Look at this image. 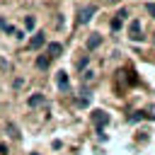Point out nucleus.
I'll return each mask as SVG.
<instances>
[{
    "instance_id": "obj_5",
    "label": "nucleus",
    "mask_w": 155,
    "mask_h": 155,
    "mask_svg": "<svg viewBox=\"0 0 155 155\" xmlns=\"http://www.w3.org/2000/svg\"><path fill=\"white\" fill-rule=\"evenodd\" d=\"M61 53H63V46H61L58 41H51V44H48V53H46V56H48V58H58Z\"/></svg>"
},
{
    "instance_id": "obj_15",
    "label": "nucleus",
    "mask_w": 155,
    "mask_h": 155,
    "mask_svg": "<svg viewBox=\"0 0 155 155\" xmlns=\"http://www.w3.org/2000/svg\"><path fill=\"white\" fill-rule=\"evenodd\" d=\"M121 24H124V22H119V19H111V31H119V29H121Z\"/></svg>"
},
{
    "instance_id": "obj_11",
    "label": "nucleus",
    "mask_w": 155,
    "mask_h": 155,
    "mask_svg": "<svg viewBox=\"0 0 155 155\" xmlns=\"http://www.w3.org/2000/svg\"><path fill=\"white\" fill-rule=\"evenodd\" d=\"M126 17H128V10H126V7H121V10L116 12V17H114V19H119V22H124Z\"/></svg>"
},
{
    "instance_id": "obj_7",
    "label": "nucleus",
    "mask_w": 155,
    "mask_h": 155,
    "mask_svg": "<svg viewBox=\"0 0 155 155\" xmlns=\"http://www.w3.org/2000/svg\"><path fill=\"white\" fill-rule=\"evenodd\" d=\"M48 63H51V58H48V56H39V58H36V68H39V70H46V68H48Z\"/></svg>"
},
{
    "instance_id": "obj_3",
    "label": "nucleus",
    "mask_w": 155,
    "mask_h": 155,
    "mask_svg": "<svg viewBox=\"0 0 155 155\" xmlns=\"http://www.w3.org/2000/svg\"><path fill=\"white\" fill-rule=\"evenodd\" d=\"M44 44H46V34H44V31H36V34L31 36V41H29V48H31V51H39Z\"/></svg>"
},
{
    "instance_id": "obj_1",
    "label": "nucleus",
    "mask_w": 155,
    "mask_h": 155,
    "mask_svg": "<svg viewBox=\"0 0 155 155\" xmlns=\"http://www.w3.org/2000/svg\"><path fill=\"white\" fill-rule=\"evenodd\" d=\"M92 124L97 126V131H102V128L109 124V114H107L104 109H94V111H92Z\"/></svg>"
},
{
    "instance_id": "obj_14",
    "label": "nucleus",
    "mask_w": 155,
    "mask_h": 155,
    "mask_svg": "<svg viewBox=\"0 0 155 155\" xmlns=\"http://www.w3.org/2000/svg\"><path fill=\"white\" fill-rule=\"evenodd\" d=\"M145 119H155V104L145 109Z\"/></svg>"
},
{
    "instance_id": "obj_6",
    "label": "nucleus",
    "mask_w": 155,
    "mask_h": 155,
    "mask_svg": "<svg viewBox=\"0 0 155 155\" xmlns=\"http://www.w3.org/2000/svg\"><path fill=\"white\" fill-rule=\"evenodd\" d=\"M99 44H102V36H99V34H92V36L87 39V48H90V51H92V48H97Z\"/></svg>"
},
{
    "instance_id": "obj_16",
    "label": "nucleus",
    "mask_w": 155,
    "mask_h": 155,
    "mask_svg": "<svg viewBox=\"0 0 155 155\" xmlns=\"http://www.w3.org/2000/svg\"><path fill=\"white\" fill-rule=\"evenodd\" d=\"M148 15L155 17V2H148Z\"/></svg>"
},
{
    "instance_id": "obj_8",
    "label": "nucleus",
    "mask_w": 155,
    "mask_h": 155,
    "mask_svg": "<svg viewBox=\"0 0 155 155\" xmlns=\"http://www.w3.org/2000/svg\"><path fill=\"white\" fill-rule=\"evenodd\" d=\"M58 87L61 90H68V73H63V70L58 73Z\"/></svg>"
},
{
    "instance_id": "obj_10",
    "label": "nucleus",
    "mask_w": 155,
    "mask_h": 155,
    "mask_svg": "<svg viewBox=\"0 0 155 155\" xmlns=\"http://www.w3.org/2000/svg\"><path fill=\"white\" fill-rule=\"evenodd\" d=\"M39 104H44V97L41 94H31L29 97V107H39Z\"/></svg>"
},
{
    "instance_id": "obj_9",
    "label": "nucleus",
    "mask_w": 155,
    "mask_h": 155,
    "mask_svg": "<svg viewBox=\"0 0 155 155\" xmlns=\"http://www.w3.org/2000/svg\"><path fill=\"white\" fill-rule=\"evenodd\" d=\"M143 119H145V111H133V114L128 116L131 124H138V121H143Z\"/></svg>"
},
{
    "instance_id": "obj_19",
    "label": "nucleus",
    "mask_w": 155,
    "mask_h": 155,
    "mask_svg": "<svg viewBox=\"0 0 155 155\" xmlns=\"http://www.w3.org/2000/svg\"><path fill=\"white\" fill-rule=\"evenodd\" d=\"M5 153H7V148H5V145H0V155H5Z\"/></svg>"
},
{
    "instance_id": "obj_13",
    "label": "nucleus",
    "mask_w": 155,
    "mask_h": 155,
    "mask_svg": "<svg viewBox=\"0 0 155 155\" xmlns=\"http://www.w3.org/2000/svg\"><path fill=\"white\" fill-rule=\"evenodd\" d=\"M34 22H36L34 17H24V27H27V29H34Z\"/></svg>"
},
{
    "instance_id": "obj_18",
    "label": "nucleus",
    "mask_w": 155,
    "mask_h": 155,
    "mask_svg": "<svg viewBox=\"0 0 155 155\" xmlns=\"http://www.w3.org/2000/svg\"><path fill=\"white\" fill-rule=\"evenodd\" d=\"M0 29H7V24H5V19L0 17Z\"/></svg>"
},
{
    "instance_id": "obj_2",
    "label": "nucleus",
    "mask_w": 155,
    "mask_h": 155,
    "mask_svg": "<svg viewBox=\"0 0 155 155\" xmlns=\"http://www.w3.org/2000/svg\"><path fill=\"white\" fill-rule=\"evenodd\" d=\"M94 12H97V5H85V7L78 12V22H80V24H87Z\"/></svg>"
},
{
    "instance_id": "obj_17",
    "label": "nucleus",
    "mask_w": 155,
    "mask_h": 155,
    "mask_svg": "<svg viewBox=\"0 0 155 155\" xmlns=\"http://www.w3.org/2000/svg\"><path fill=\"white\" fill-rule=\"evenodd\" d=\"M85 65H87V56H82V58L78 61V68H85Z\"/></svg>"
},
{
    "instance_id": "obj_4",
    "label": "nucleus",
    "mask_w": 155,
    "mask_h": 155,
    "mask_svg": "<svg viewBox=\"0 0 155 155\" xmlns=\"http://www.w3.org/2000/svg\"><path fill=\"white\" fill-rule=\"evenodd\" d=\"M128 34H131V39H133V41H140V39H143V36H140V22H138V19H133V22H131Z\"/></svg>"
},
{
    "instance_id": "obj_12",
    "label": "nucleus",
    "mask_w": 155,
    "mask_h": 155,
    "mask_svg": "<svg viewBox=\"0 0 155 155\" xmlns=\"http://www.w3.org/2000/svg\"><path fill=\"white\" fill-rule=\"evenodd\" d=\"M92 80H94V73H92V70H87V73L82 75V82H85V85H90Z\"/></svg>"
}]
</instances>
